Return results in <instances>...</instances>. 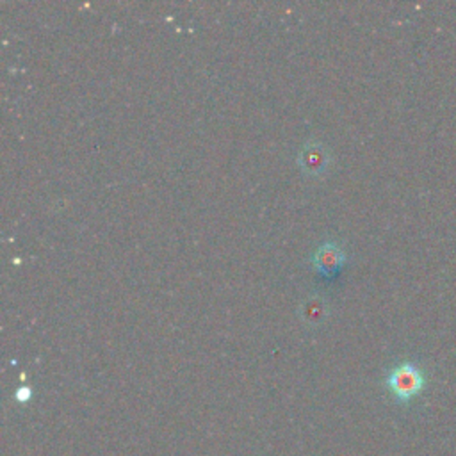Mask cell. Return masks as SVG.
Instances as JSON below:
<instances>
[{"label": "cell", "instance_id": "1", "mask_svg": "<svg viewBox=\"0 0 456 456\" xmlns=\"http://www.w3.org/2000/svg\"><path fill=\"white\" fill-rule=\"evenodd\" d=\"M385 385L399 403H410L426 388L428 376L417 362L404 360L388 370Z\"/></svg>", "mask_w": 456, "mask_h": 456}, {"label": "cell", "instance_id": "2", "mask_svg": "<svg viewBox=\"0 0 456 456\" xmlns=\"http://www.w3.org/2000/svg\"><path fill=\"white\" fill-rule=\"evenodd\" d=\"M297 164L303 169V173L310 176H317L326 171L330 166V151L322 142L310 141L305 142L297 155Z\"/></svg>", "mask_w": 456, "mask_h": 456}, {"label": "cell", "instance_id": "3", "mask_svg": "<svg viewBox=\"0 0 456 456\" xmlns=\"http://www.w3.org/2000/svg\"><path fill=\"white\" fill-rule=\"evenodd\" d=\"M346 255H344V249L337 244V242H322L315 251H314V256H312V262L315 265V269L322 274H331L335 273L340 264L344 262Z\"/></svg>", "mask_w": 456, "mask_h": 456}, {"label": "cell", "instance_id": "4", "mask_svg": "<svg viewBox=\"0 0 456 456\" xmlns=\"http://www.w3.org/2000/svg\"><path fill=\"white\" fill-rule=\"evenodd\" d=\"M326 314V303L321 297H308L301 305V317L308 322H317Z\"/></svg>", "mask_w": 456, "mask_h": 456}, {"label": "cell", "instance_id": "5", "mask_svg": "<svg viewBox=\"0 0 456 456\" xmlns=\"http://www.w3.org/2000/svg\"><path fill=\"white\" fill-rule=\"evenodd\" d=\"M30 395H32V392H30V388H28V387H21V388H18V390H16V394H14V397H16L20 403L28 401V399H30Z\"/></svg>", "mask_w": 456, "mask_h": 456}]
</instances>
